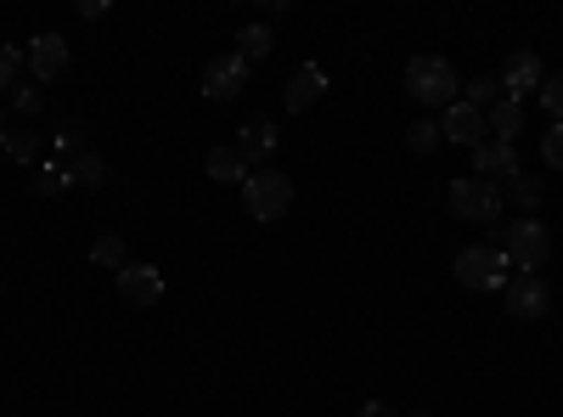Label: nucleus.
<instances>
[{
    "mask_svg": "<svg viewBox=\"0 0 563 417\" xmlns=\"http://www.w3.org/2000/svg\"><path fill=\"white\" fill-rule=\"evenodd\" d=\"M445 204H451L456 220H474V226H490L507 209L501 187H496V180H485V175H456L451 187H445Z\"/></svg>",
    "mask_w": 563,
    "mask_h": 417,
    "instance_id": "f257e3e1",
    "label": "nucleus"
},
{
    "mask_svg": "<svg viewBox=\"0 0 563 417\" xmlns=\"http://www.w3.org/2000/svg\"><path fill=\"white\" fill-rule=\"evenodd\" d=\"M496 249H501V260H507L512 271H541V265L552 260V231H547L536 215H525V220H512V226L501 231Z\"/></svg>",
    "mask_w": 563,
    "mask_h": 417,
    "instance_id": "f03ea898",
    "label": "nucleus"
},
{
    "mask_svg": "<svg viewBox=\"0 0 563 417\" xmlns=\"http://www.w3.org/2000/svg\"><path fill=\"white\" fill-rule=\"evenodd\" d=\"M406 90L422 102V108H451L456 102V68L445 63V57H411V68H406Z\"/></svg>",
    "mask_w": 563,
    "mask_h": 417,
    "instance_id": "7ed1b4c3",
    "label": "nucleus"
},
{
    "mask_svg": "<svg viewBox=\"0 0 563 417\" xmlns=\"http://www.w3.org/2000/svg\"><path fill=\"white\" fill-rule=\"evenodd\" d=\"M243 204H249L254 220L271 226V220H282V215L294 209V180L282 175V169H254V175H249V187H243Z\"/></svg>",
    "mask_w": 563,
    "mask_h": 417,
    "instance_id": "20e7f679",
    "label": "nucleus"
},
{
    "mask_svg": "<svg viewBox=\"0 0 563 417\" xmlns=\"http://www.w3.org/2000/svg\"><path fill=\"white\" fill-rule=\"evenodd\" d=\"M456 276H462V288L490 294V288H507V260H501L496 243H474V249L456 254Z\"/></svg>",
    "mask_w": 563,
    "mask_h": 417,
    "instance_id": "39448f33",
    "label": "nucleus"
},
{
    "mask_svg": "<svg viewBox=\"0 0 563 417\" xmlns=\"http://www.w3.org/2000/svg\"><path fill=\"white\" fill-rule=\"evenodd\" d=\"M552 310V288H547V276L541 271H519L507 283V316H519V321H541Z\"/></svg>",
    "mask_w": 563,
    "mask_h": 417,
    "instance_id": "423d86ee",
    "label": "nucleus"
},
{
    "mask_svg": "<svg viewBox=\"0 0 563 417\" xmlns=\"http://www.w3.org/2000/svg\"><path fill=\"white\" fill-rule=\"evenodd\" d=\"M440 135H445L451 147L479 153V147L490 142V119H485L479 108H467V102H451V108H445V119H440Z\"/></svg>",
    "mask_w": 563,
    "mask_h": 417,
    "instance_id": "0eeeda50",
    "label": "nucleus"
},
{
    "mask_svg": "<svg viewBox=\"0 0 563 417\" xmlns=\"http://www.w3.org/2000/svg\"><path fill=\"white\" fill-rule=\"evenodd\" d=\"M243 90H249V63L238 52H225V57H214L203 68V97L209 102H238Z\"/></svg>",
    "mask_w": 563,
    "mask_h": 417,
    "instance_id": "6e6552de",
    "label": "nucleus"
},
{
    "mask_svg": "<svg viewBox=\"0 0 563 417\" xmlns=\"http://www.w3.org/2000/svg\"><path fill=\"white\" fill-rule=\"evenodd\" d=\"M119 299H124V305H135V310H153V305L164 299V271H158V265L130 260V265L119 271Z\"/></svg>",
    "mask_w": 563,
    "mask_h": 417,
    "instance_id": "1a4fd4ad",
    "label": "nucleus"
},
{
    "mask_svg": "<svg viewBox=\"0 0 563 417\" xmlns=\"http://www.w3.org/2000/svg\"><path fill=\"white\" fill-rule=\"evenodd\" d=\"M541 79H547V68H541V57H536V52H512V57H507V68H501V97L525 102L530 90H541Z\"/></svg>",
    "mask_w": 563,
    "mask_h": 417,
    "instance_id": "9d476101",
    "label": "nucleus"
},
{
    "mask_svg": "<svg viewBox=\"0 0 563 417\" xmlns=\"http://www.w3.org/2000/svg\"><path fill=\"white\" fill-rule=\"evenodd\" d=\"M23 63H29L34 79H57V74L68 68V40H63V34H34L29 52H23Z\"/></svg>",
    "mask_w": 563,
    "mask_h": 417,
    "instance_id": "9b49d317",
    "label": "nucleus"
},
{
    "mask_svg": "<svg viewBox=\"0 0 563 417\" xmlns=\"http://www.w3.org/2000/svg\"><path fill=\"white\" fill-rule=\"evenodd\" d=\"M327 97V68L321 63H305L294 79H288V90H282V108L288 113H305L310 102H321Z\"/></svg>",
    "mask_w": 563,
    "mask_h": 417,
    "instance_id": "f8f14e48",
    "label": "nucleus"
},
{
    "mask_svg": "<svg viewBox=\"0 0 563 417\" xmlns=\"http://www.w3.org/2000/svg\"><path fill=\"white\" fill-rule=\"evenodd\" d=\"M474 175L496 180V187H501V180H512V175H519V147H512V142H485L474 153Z\"/></svg>",
    "mask_w": 563,
    "mask_h": 417,
    "instance_id": "ddd939ff",
    "label": "nucleus"
},
{
    "mask_svg": "<svg viewBox=\"0 0 563 417\" xmlns=\"http://www.w3.org/2000/svg\"><path fill=\"white\" fill-rule=\"evenodd\" d=\"M276 142H282V130H276L271 119H254V124L238 130V153H243V164H265V158L276 153Z\"/></svg>",
    "mask_w": 563,
    "mask_h": 417,
    "instance_id": "4468645a",
    "label": "nucleus"
},
{
    "mask_svg": "<svg viewBox=\"0 0 563 417\" xmlns=\"http://www.w3.org/2000/svg\"><path fill=\"white\" fill-rule=\"evenodd\" d=\"M203 169H209V180H220V187H238V180H243V187H249V164H243V153L238 147H214L209 158H203Z\"/></svg>",
    "mask_w": 563,
    "mask_h": 417,
    "instance_id": "2eb2a0df",
    "label": "nucleus"
},
{
    "mask_svg": "<svg viewBox=\"0 0 563 417\" xmlns=\"http://www.w3.org/2000/svg\"><path fill=\"white\" fill-rule=\"evenodd\" d=\"M485 119H490V142H512V135L525 130V102L501 97V102H496V108H490Z\"/></svg>",
    "mask_w": 563,
    "mask_h": 417,
    "instance_id": "dca6fc26",
    "label": "nucleus"
},
{
    "mask_svg": "<svg viewBox=\"0 0 563 417\" xmlns=\"http://www.w3.org/2000/svg\"><path fill=\"white\" fill-rule=\"evenodd\" d=\"M63 169H68V180H74V187H102V180H108V164H102V153H85V147H79V153H74Z\"/></svg>",
    "mask_w": 563,
    "mask_h": 417,
    "instance_id": "f3484780",
    "label": "nucleus"
},
{
    "mask_svg": "<svg viewBox=\"0 0 563 417\" xmlns=\"http://www.w3.org/2000/svg\"><path fill=\"white\" fill-rule=\"evenodd\" d=\"M271 45H276V34H271L265 23H249V29L238 34V57L254 68V63H265V57H271Z\"/></svg>",
    "mask_w": 563,
    "mask_h": 417,
    "instance_id": "a211bd4d",
    "label": "nucleus"
},
{
    "mask_svg": "<svg viewBox=\"0 0 563 417\" xmlns=\"http://www.w3.org/2000/svg\"><path fill=\"white\" fill-rule=\"evenodd\" d=\"M90 260H97L102 271H113V276H119V271L130 265V254H124V243H119V238H108V231H102V238H97V243H90Z\"/></svg>",
    "mask_w": 563,
    "mask_h": 417,
    "instance_id": "6ab92c4d",
    "label": "nucleus"
},
{
    "mask_svg": "<svg viewBox=\"0 0 563 417\" xmlns=\"http://www.w3.org/2000/svg\"><path fill=\"white\" fill-rule=\"evenodd\" d=\"M501 102V79H490V74H479V79H467V108H479V113H490Z\"/></svg>",
    "mask_w": 563,
    "mask_h": 417,
    "instance_id": "aec40b11",
    "label": "nucleus"
},
{
    "mask_svg": "<svg viewBox=\"0 0 563 417\" xmlns=\"http://www.w3.org/2000/svg\"><path fill=\"white\" fill-rule=\"evenodd\" d=\"M440 142H445V135H440V124H434V119H417V124L406 130V147H411V153H434Z\"/></svg>",
    "mask_w": 563,
    "mask_h": 417,
    "instance_id": "412c9836",
    "label": "nucleus"
},
{
    "mask_svg": "<svg viewBox=\"0 0 563 417\" xmlns=\"http://www.w3.org/2000/svg\"><path fill=\"white\" fill-rule=\"evenodd\" d=\"M536 97H541L547 119H552V124H563V74H547V79H541V90H536Z\"/></svg>",
    "mask_w": 563,
    "mask_h": 417,
    "instance_id": "4be33fe9",
    "label": "nucleus"
},
{
    "mask_svg": "<svg viewBox=\"0 0 563 417\" xmlns=\"http://www.w3.org/2000/svg\"><path fill=\"white\" fill-rule=\"evenodd\" d=\"M0 147H7V153H12L18 164H34V158H40V135H34V130H12V135H7V142H0Z\"/></svg>",
    "mask_w": 563,
    "mask_h": 417,
    "instance_id": "5701e85b",
    "label": "nucleus"
},
{
    "mask_svg": "<svg viewBox=\"0 0 563 417\" xmlns=\"http://www.w3.org/2000/svg\"><path fill=\"white\" fill-rule=\"evenodd\" d=\"M507 193H512V204H519V209H536V204H541V180L519 169V175L507 180Z\"/></svg>",
    "mask_w": 563,
    "mask_h": 417,
    "instance_id": "b1692460",
    "label": "nucleus"
},
{
    "mask_svg": "<svg viewBox=\"0 0 563 417\" xmlns=\"http://www.w3.org/2000/svg\"><path fill=\"white\" fill-rule=\"evenodd\" d=\"M63 187H74L63 164H45V169H40V180H34V193H40V198H57Z\"/></svg>",
    "mask_w": 563,
    "mask_h": 417,
    "instance_id": "393cba45",
    "label": "nucleus"
},
{
    "mask_svg": "<svg viewBox=\"0 0 563 417\" xmlns=\"http://www.w3.org/2000/svg\"><path fill=\"white\" fill-rule=\"evenodd\" d=\"M541 158H547V164L563 175V124H552V130L541 135Z\"/></svg>",
    "mask_w": 563,
    "mask_h": 417,
    "instance_id": "a878e982",
    "label": "nucleus"
},
{
    "mask_svg": "<svg viewBox=\"0 0 563 417\" xmlns=\"http://www.w3.org/2000/svg\"><path fill=\"white\" fill-rule=\"evenodd\" d=\"M18 74H23V52L18 45H0V85H18Z\"/></svg>",
    "mask_w": 563,
    "mask_h": 417,
    "instance_id": "bb28decb",
    "label": "nucleus"
},
{
    "mask_svg": "<svg viewBox=\"0 0 563 417\" xmlns=\"http://www.w3.org/2000/svg\"><path fill=\"white\" fill-rule=\"evenodd\" d=\"M12 97H18V113H40V79H18Z\"/></svg>",
    "mask_w": 563,
    "mask_h": 417,
    "instance_id": "cd10ccee",
    "label": "nucleus"
},
{
    "mask_svg": "<svg viewBox=\"0 0 563 417\" xmlns=\"http://www.w3.org/2000/svg\"><path fill=\"white\" fill-rule=\"evenodd\" d=\"M361 417H395V406H384V400H366V406H361Z\"/></svg>",
    "mask_w": 563,
    "mask_h": 417,
    "instance_id": "c85d7f7f",
    "label": "nucleus"
},
{
    "mask_svg": "<svg viewBox=\"0 0 563 417\" xmlns=\"http://www.w3.org/2000/svg\"><path fill=\"white\" fill-rule=\"evenodd\" d=\"M0 142H7V113H0Z\"/></svg>",
    "mask_w": 563,
    "mask_h": 417,
    "instance_id": "c756f323",
    "label": "nucleus"
},
{
    "mask_svg": "<svg viewBox=\"0 0 563 417\" xmlns=\"http://www.w3.org/2000/svg\"><path fill=\"white\" fill-rule=\"evenodd\" d=\"M411 417H429V411H411Z\"/></svg>",
    "mask_w": 563,
    "mask_h": 417,
    "instance_id": "7c9ffc66",
    "label": "nucleus"
}]
</instances>
